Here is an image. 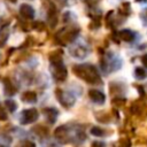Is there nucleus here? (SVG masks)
Masks as SVG:
<instances>
[{
  "mask_svg": "<svg viewBox=\"0 0 147 147\" xmlns=\"http://www.w3.org/2000/svg\"><path fill=\"white\" fill-rule=\"evenodd\" d=\"M74 72L88 84H100L101 78L96 71V69L91 64H78L72 68Z\"/></svg>",
  "mask_w": 147,
  "mask_h": 147,
  "instance_id": "1",
  "label": "nucleus"
},
{
  "mask_svg": "<svg viewBox=\"0 0 147 147\" xmlns=\"http://www.w3.org/2000/svg\"><path fill=\"white\" fill-rule=\"evenodd\" d=\"M38 110L34 109V108H31V109H25L21 113V124L25 125V124H30V123H33L38 119Z\"/></svg>",
  "mask_w": 147,
  "mask_h": 147,
  "instance_id": "2",
  "label": "nucleus"
},
{
  "mask_svg": "<svg viewBox=\"0 0 147 147\" xmlns=\"http://www.w3.org/2000/svg\"><path fill=\"white\" fill-rule=\"evenodd\" d=\"M52 70H53V76L56 80L59 82H63L67 78V69L64 67V64L61 62H56L53 63L52 65Z\"/></svg>",
  "mask_w": 147,
  "mask_h": 147,
  "instance_id": "3",
  "label": "nucleus"
},
{
  "mask_svg": "<svg viewBox=\"0 0 147 147\" xmlns=\"http://www.w3.org/2000/svg\"><path fill=\"white\" fill-rule=\"evenodd\" d=\"M57 98H59L60 102L65 107H70V106H72L75 103V98L68 92L57 91Z\"/></svg>",
  "mask_w": 147,
  "mask_h": 147,
  "instance_id": "4",
  "label": "nucleus"
},
{
  "mask_svg": "<svg viewBox=\"0 0 147 147\" xmlns=\"http://www.w3.org/2000/svg\"><path fill=\"white\" fill-rule=\"evenodd\" d=\"M20 13H21V15H22L24 18H28V20H31V18L34 17V10H33V8H32L30 5H28V3L21 5V7H20Z\"/></svg>",
  "mask_w": 147,
  "mask_h": 147,
  "instance_id": "5",
  "label": "nucleus"
},
{
  "mask_svg": "<svg viewBox=\"0 0 147 147\" xmlns=\"http://www.w3.org/2000/svg\"><path fill=\"white\" fill-rule=\"evenodd\" d=\"M88 95H90L91 100L94 101V102H96V103H103L105 102V99H106L105 94L102 92L98 91V90H91L88 92Z\"/></svg>",
  "mask_w": 147,
  "mask_h": 147,
  "instance_id": "6",
  "label": "nucleus"
},
{
  "mask_svg": "<svg viewBox=\"0 0 147 147\" xmlns=\"http://www.w3.org/2000/svg\"><path fill=\"white\" fill-rule=\"evenodd\" d=\"M9 37V25H3L0 28V47H2Z\"/></svg>",
  "mask_w": 147,
  "mask_h": 147,
  "instance_id": "7",
  "label": "nucleus"
},
{
  "mask_svg": "<svg viewBox=\"0 0 147 147\" xmlns=\"http://www.w3.org/2000/svg\"><path fill=\"white\" fill-rule=\"evenodd\" d=\"M44 113H45V116L47 117L49 123H54L56 121V117H57V110L56 109H54V108H46V109H44Z\"/></svg>",
  "mask_w": 147,
  "mask_h": 147,
  "instance_id": "8",
  "label": "nucleus"
},
{
  "mask_svg": "<svg viewBox=\"0 0 147 147\" xmlns=\"http://www.w3.org/2000/svg\"><path fill=\"white\" fill-rule=\"evenodd\" d=\"M22 100L25 101V102H29V103H33V102L37 101V94L32 91H26V92L23 93Z\"/></svg>",
  "mask_w": 147,
  "mask_h": 147,
  "instance_id": "9",
  "label": "nucleus"
},
{
  "mask_svg": "<svg viewBox=\"0 0 147 147\" xmlns=\"http://www.w3.org/2000/svg\"><path fill=\"white\" fill-rule=\"evenodd\" d=\"M118 34H119L121 39H123L124 41H132L134 38V33L130 30H122V31H119Z\"/></svg>",
  "mask_w": 147,
  "mask_h": 147,
  "instance_id": "10",
  "label": "nucleus"
},
{
  "mask_svg": "<svg viewBox=\"0 0 147 147\" xmlns=\"http://www.w3.org/2000/svg\"><path fill=\"white\" fill-rule=\"evenodd\" d=\"M5 91H6V94H9V95H13L14 93H15V88L13 87V85H11V83H10V80H8V79H5Z\"/></svg>",
  "mask_w": 147,
  "mask_h": 147,
  "instance_id": "11",
  "label": "nucleus"
},
{
  "mask_svg": "<svg viewBox=\"0 0 147 147\" xmlns=\"http://www.w3.org/2000/svg\"><path fill=\"white\" fill-rule=\"evenodd\" d=\"M134 75H136V77L138 79H145L147 77V72L142 68H137L136 71H134Z\"/></svg>",
  "mask_w": 147,
  "mask_h": 147,
  "instance_id": "12",
  "label": "nucleus"
},
{
  "mask_svg": "<svg viewBox=\"0 0 147 147\" xmlns=\"http://www.w3.org/2000/svg\"><path fill=\"white\" fill-rule=\"evenodd\" d=\"M5 105H6L7 109H8L10 113H13V111L16 110V103H15V101H13V100H6V101H5Z\"/></svg>",
  "mask_w": 147,
  "mask_h": 147,
  "instance_id": "13",
  "label": "nucleus"
},
{
  "mask_svg": "<svg viewBox=\"0 0 147 147\" xmlns=\"http://www.w3.org/2000/svg\"><path fill=\"white\" fill-rule=\"evenodd\" d=\"M74 54H75L76 57H84L85 54H86V52H85V49H84L83 47H77V48L74 51Z\"/></svg>",
  "mask_w": 147,
  "mask_h": 147,
  "instance_id": "14",
  "label": "nucleus"
},
{
  "mask_svg": "<svg viewBox=\"0 0 147 147\" xmlns=\"http://www.w3.org/2000/svg\"><path fill=\"white\" fill-rule=\"evenodd\" d=\"M91 133H92L93 136L101 137V136H103V130H101V129L98 127V126H93V127L91 129Z\"/></svg>",
  "mask_w": 147,
  "mask_h": 147,
  "instance_id": "15",
  "label": "nucleus"
},
{
  "mask_svg": "<svg viewBox=\"0 0 147 147\" xmlns=\"http://www.w3.org/2000/svg\"><path fill=\"white\" fill-rule=\"evenodd\" d=\"M7 119V114L5 113V110L0 107V121H6Z\"/></svg>",
  "mask_w": 147,
  "mask_h": 147,
  "instance_id": "16",
  "label": "nucleus"
},
{
  "mask_svg": "<svg viewBox=\"0 0 147 147\" xmlns=\"http://www.w3.org/2000/svg\"><path fill=\"white\" fill-rule=\"evenodd\" d=\"M91 147H106V145L103 142H101V141H93Z\"/></svg>",
  "mask_w": 147,
  "mask_h": 147,
  "instance_id": "17",
  "label": "nucleus"
},
{
  "mask_svg": "<svg viewBox=\"0 0 147 147\" xmlns=\"http://www.w3.org/2000/svg\"><path fill=\"white\" fill-rule=\"evenodd\" d=\"M21 147H36V144L32 141H24Z\"/></svg>",
  "mask_w": 147,
  "mask_h": 147,
  "instance_id": "18",
  "label": "nucleus"
},
{
  "mask_svg": "<svg viewBox=\"0 0 147 147\" xmlns=\"http://www.w3.org/2000/svg\"><path fill=\"white\" fill-rule=\"evenodd\" d=\"M141 62H142V64L147 68V54H145V55L141 56Z\"/></svg>",
  "mask_w": 147,
  "mask_h": 147,
  "instance_id": "19",
  "label": "nucleus"
},
{
  "mask_svg": "<svg viewBox=\"0 0 147 147\" xmlns=\"http://www.w3.org/2000/svg\"><path fill=\"white\" fill-rule=\"evenodd\" d=\"M142 17H144V18H145V21L147 22V9H146V10L142 13Z\"/></svg>",
  "mask_w": 147,
  "mask_h": 147,
  "instance_id": "20",
  "label": "nucleus"
},
{
  "mask_svg": "<svg viewBox=\"0 0 147 147\" xmlns=\"http://www.w3.org/2000/svg\"><path fill=\"white\" fill-rule=\"evenodd\" d=\"M136 1H138V2H140V1H146V0H136Z\"/></svg>",
  "mask_w": 147,
  "mask_h": 147,
  "instance_id": "21",
  "label": "nucleus"
},
{
  "mask_svg": "<svg viewBox=\"0 0 147 147\" xmlns=\"http://www.w3.org/2000/svg\"><path fill=\"white\" fill-rule=\"evenodd\" d=\"M10 1H11V2H16V0H10Z\"/></svg>",
  "mask_w": 147,
  "mask_h": 147,
  "instance_id": "22",
  "label": "nucleus"
}]
</instances>
